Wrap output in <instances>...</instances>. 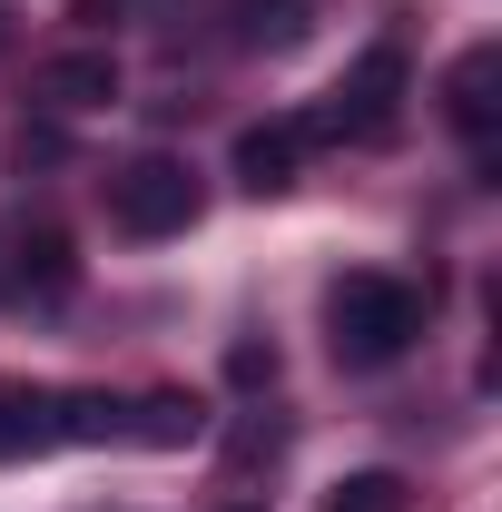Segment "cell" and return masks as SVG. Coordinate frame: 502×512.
I'll return each mask as SVG.
<instances>
[{
	"mask_svg": "<svg viewBox=\"0 0 502 512\" xmlns=\"http://www.w3.org/2000/svg\"><path fill=\"white\" fill-rule=\"evenodd\" d=\"M325 325H335V355L345 365H394L424 335V296L404 276H345L335 306H325Z\"/></svg>",
	"mask_w": 502,
	"mask_h": 512,
	"instance_id": "obj_1",
	"label": "cell"
},
{
	"mask_svg": "<svg viewBox=\"0 0 502 512\" xmlns=\"http://www.w3.org/2000/svg\"><path fill=\"white\" fill-rule=\"evenodd\" d=\"M404 119V50H365L355 79H335V99L315 109L306 138H394Z\"/></svg>",
	"mask_w": 502,
	"mask_h": 512,
	"instance_id": "obj_2",
	"label": "cell"
},
{
	"mask_svg": "<svg viewBox=\"0 0 502 512\" xmlns=\"http://www.w3.org/2000/svg\"><path fill=\"white\" fill-rule=\"evenodd\" d=\"M109 207H119L128 237H178V227H197V178L178 158H138V168H119Z\"/></svg>",
	"mask_w": 502,
	"mask_h": 512,
	"instance_id": "obj_3",
	"label": "cell"
},
{
	"mask_svg": "<svg viewBox=\"0 0 502 512\" xmlns=\"http://www.w3.org/2000/svg\"><path fill=\"white\" fill-rule=\"evenodd\" d=\"M306 128L296 119H266V128H247V138H237V178H247L256 197H276V188H296V168H306Z\"/></svg>",
	"mask_w": 502,
	"mask_h": 512,
	"instance_id": "obj_4",
	"label": "cell"
},
{
	"mask_svg": "<svg viewBox=\"0 0 502 512\" xmlns=\"http://www.w3.org/2000/svg\"><path fill=\"white\" fill-rule=\"evenodd\" d=\"M493 89H502V50H463V60H453V79H443V109H453V128H463L473 148L493 138V109H502Z\"/></svg>",
	"mask_w": 502,
	"mask_h": 512,
	"instance_id": "obj_5",
	"label": "cell"
},
{
	"mask_svg": "<svg viewBox=\"0 0 502 512\" xmlns=\"http://www.w3.org/2000/svg\"><path fill=\"white\" fill-rule=\"evenodd\" d=\"M40 99L50 109H109L119 99V60L109 50H60V60L40 69Z\"/></svg>",
	"mask_w": 502,
	"mask_h": 512,
	"instance_id": "obj_6",
	"label": "cell"
},
{
	"mask_svg": "<svg viewBox=\"0 0 502 512\" xmlns=\"http://www.w3.org/2000/svg\"><path fill=\"white\" fill-rule=\"evenodd\" d=\"M60 444V394H40V384H0V463H20V453Z\"/></svg>",
	"mask_w": 502,
	"mask_h": 512,
	"instance_id": "obj_7",
	"label": "cell"
},
{
	"mask_svg": "<svg viewBox=\"0 0 502 512\" xmlns=\"http://www.w3.org/2000/svg\"><path fill=\"white\" fill-rule=\"evenodd\" d=\"M69 276H79V266H69V237H50V227L20 247V266H10V286H20V296H60Z\"/></svg>",
	"mask_w": 502,
	"mask_h": 512,
	"instance_id": "obj_8",
	"label": "cell"
},
{
	"mask_svg": "<svg viewBox=\"0 0 502 512\" xmlns=\"http://www.w3.org/2000/svg\"><path fill=\"white\" fill-rule=\"evenodd\" d=\"M306 30V0H237V40L247 50H286Z\"/></svg>",
	"mask_w": 502,
	"mask_h": 512,
	"instance_id": "obj_9",
	"label": "cell"
},
{
	"mask_svg": "<svg viewBox=\"0 0 502 512\" xmlns=\"http://www.w3.org/2000/svg\"><path fill=\"white\" fill-rule=\"evenodd\" d=\"M128 434H138V444H188V434H197V404H188V394H148Z\"/></svg>",
	"mask_w": 502,
	"mask_h": 512,
	"instance_id": "obj_10",
	"label": "cell"
},
{
	"mask_svg": "<svg viewBox=\"0 0 502 512\" xmlns=\"http://www.w3.org/2000/svg\"><path fill=\"white\" fill-rule=\"evenodd\" d=\"M325 512H404V483H394V473H355Z\"/></svg>",
	"mask_w": 502,
	"mask_h": 512,
	"instance_id": "obj_11",
	"label": "cell"
},
{
	"mask_svg": "<svg viewBox=\"0 0 502 512\" xmlns=\"http://www.w3.org/2000/svg\"><path fill=\"white\" fill-rule=\"evenodd\" d=\"M109 10H128V0H79V20H109Z\"/></svg>",
	"mask_w": 502,
	"mask_h": 512,
	"instance_id": "obj_12",
	"label": "cell"
}]
</instances>
